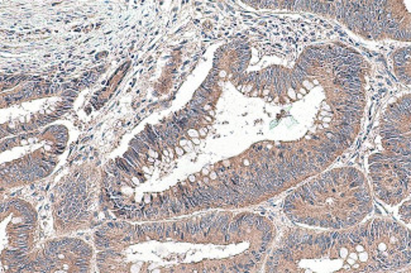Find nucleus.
I'll use <instances>...</instances> for the list:
<instances>
[{"mask_svg":"<svg viewBox=\"0 0 411 273\" xmlns=\"http://www.w3.org/2000/svg\"><path fill=\"white\" fill-rule=\"evenodd\" d=\"M259 8L323 15L368 41L411 42L407 2H261Z\"/></svg>","mask_w":411,"mask_h":273,"instance_id":"nucleus-2","label":"nucleus"},{"mask_svg":"<svg viewBox=\"0 0 411 273\" xmlns=\"http://www.w3.org/2000/svg\"><path fill=\"white\" fill-rule=\"evenodd\" d=\"M175 153H176V154H178V156H182L184 154V149L181 148V147H175Z\"/></svg>","mask_w":411,"mask_h":273,"instance_id":"nucleus-4","label":"nucleus"},{"mask_svg":"<svg viewBox=\"0 0 411 273\" xmlns=\"http://www.w3.org/2000/svg\"><path fill=\"white\" fill-rule=\"evenodd\" d=\"M285 212L295 224L343 230L357 226L373 210L371 187L354 167H338L310 177L285 199Z\"/></svg>","mask_w":411,"mask_h":273,"instance_id":"nucleus-1","label":"nucleus"},{"mask_svg":"<svg viewBox=\"0 0 411 273\" xmlns=\"http://www.w3.org/2000/svg\"><path fill=\"white\" fill-rule=\"evenodd\" d=\"M393 73L397 80L411 89V44L402 46L391 55Z\"/></svg>","mask_w":411,"mask_h":273,"instance_id":"nucleus-3","label":"nucleus"}]
</instances>
